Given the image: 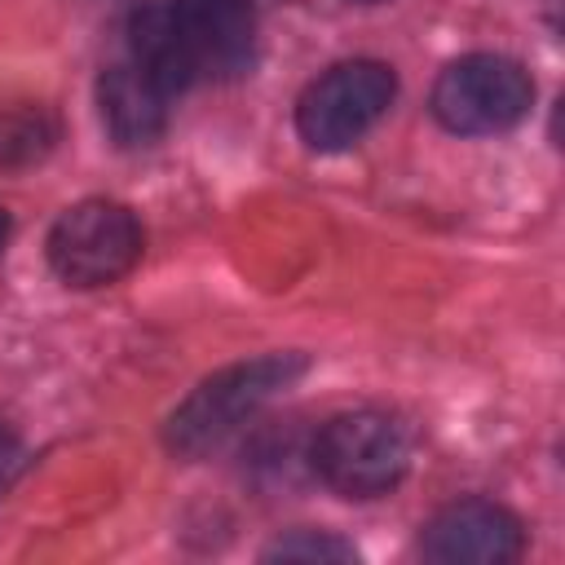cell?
<instances>
[{
    "mask_svg": "<svg viewBox=\"0 0 565 565\" xmlns=\"http://www.w3.org/2000/svg\"><path fill=\"white\" fill-rule=\"evenodd\" d=\"M534 102V79L521 62L499 53H468L450 62L433 84V115L459 137L508 132L525 119Z\"/></svg>",
    "mask_w": 565,
    "mask_h": 565,
    "instance_id": "5b68a950",
    "label": "cell"
},
{
    "mask_svg": "<svg viewBox=\"0 0 565 565\" xmlns=\"http://www.w3.org/2000/svg\"><path fill=\"white\" fill-rule=\"evenodd\" d=\"M353 556H358L353 543L318 534V530H296L265 547V561H353Z\"/></svg>",
    "mask_w": 565,
    "mask_h": 565,
    "instance_id": "30bf717a",
    "label": "cell"
},
{
    "mask_svg": "<svg viewBox=\"0 0 565 565\" xmlns=\"http://www.w3.org/2000/svg\"><path fill=\"white\" fill-rule=\"evenodd\" d=\"M397 97V75L384 62L353 57L322 71L296 102V132L309 150H349L362 141Z\"/></svg>",
    "mask_w": 565,
    "mask_h": 565,
    "instance_id": "3957f363",
    "label": "cell"
},
{
    "mask_svg": "<svg viewBox=\"0 0 565 565\" xmlns=\"http://www.w3.org/2000/svg\"><path fill=\"white\" fill-rule=\"evenodd\" d=\"M168 97L132 57L115 62L102 71L97 79V106H102V124L115 137V146H150L159 141L163 124H168Z\"/></svg>",
    "mask_w": 565,
    "mask_h": 565,
    "instance_id": "ba28073f",
    "label": "cell"
},
{
    "mask_svg": "<svg viewBox=\"0 0 565 565\" xmlns=\"http://www.w3.org/2000/svg\"><path fill=\"white\" fill-rule=\"evenodd\" d=\"M525 547L521 521L490 499H459L424 525V556L441 565H503Z\"/></svg>",
    "mask_w": 565,
    "mask_h": 565,
    "instance_id": "52a82bcc",
    "label": "cell"
},
{
    "mask_svg": "<svg viewBox=\"0 0 565 565\" xmlns=\"http://www.w3.org/2000/svg\"><path fill=\"white\" fill-rule=\"evenodd\" d=\"M146 234L132 207L115 199H84L66 207L49 230V265L66 287L119 282L141 260Z\"/></svg>",
    "mask_w": 565,
    "mask_h": 565,
    "instance_id": "277c9868",
    "label": "cell"
},
{
    "mask_svg": "<svg viewBox=\"0 0 565 565\" xmlns=\"http://www.w3.org/2000/svg\"><path fill=\"white\" fill-rule=\"evenodd\" d=\"M309 371L305 353H260L252 362H234L216 375H207L172 415L163 428V441L181 459H199L216 450L230 433H238L265 402L287 393Z\"/></svg>",
    "mask_w": 565,
    "mask_h": 565,
    "instance_id": "6da1fadb",
    "label": "cell"
},
{
    "mask_svg": "<svg viewBox=\"0 0 565 565\" xmlns=\"http://www.w3.org/2000/svg\"><path fill=\"white\" fill-rule=\"evenodd\" d=\"M4 243H9V212L0 207V247H4Z\"/></svg>",
    "mask_w": 565,
    "mask_h": 565,
    "instance_id": "8fae6325",
    "label": "cell"
},
{
    "mask_svg": "<svg viewBox=\"0 0 565 565\" xmlns=\"http://www.w3.org/2000/svg\"><path fill=\"white\" fill-rule=\"evenodd\" d=\"M415 459V433L393 411H344L322 424L313 437V468L318 477L349 494V499H375L388 494Z\"/></svg>",
    "mask_w": 565,
    "mask_h": 565,
    "instance_id": "7a4b0ae2",
    "label": "cell"
},
{
    "mask_svg": "<svg viewBox=\"0 0 565 565\" xmlns=\"http://www.w3.org/2000/svg\"><path fill=\"white\" fill-rule=\"evenodd\" d=\"M53 128L40 110H9L0 115V163H31L49 150Z\"/></svg>",
    "mask_w": 565,
    "mask_h": 565,
    "instance_id": "9c48e42d",
    "label": "cell"
},
{
    "mask_svg": "<svg viewBox=\"0 0 565 565\" xmlns=\"http://www.w3.org/2000/svg\"><path fill=\"white\" fill-rule=\"evenodd\" d=\"M172 40L190 79H234L256 57V18L247 0H163Z\"/></svg>",
    "mask_w": 565,
    "mask_h": 565,
    "instance_id": "8992f818",
    "label": "cell"
},
{
    "mask_svg": "<svg viewBox=\"0 0 565 565\" xmlns=\"http://www.w3.org/2000/svg\"><path fill=\"white\" fill-rule=\"evenodd\" d=\"M362 4H380V0H362Z\"/></svg>",
    "mask_w": 565,
    "mask_h": 565,
    "instance_id": "7c38bea8",
    "label": "cell"
}]
</instances>
